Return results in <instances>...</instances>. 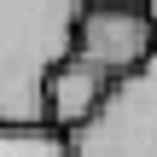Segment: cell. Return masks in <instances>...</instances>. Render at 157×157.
<instances>
[{
	"instance_id": "obj_1",
	"label": "cell",
	"mask_w": 157,
	"mask_h": 157,
	"mask_svg": "<svg viewBox=\"0 0 157 157\" xmlns=\"http://www.w3.org/2000/svg\"><path fill=\"white\" fill-rule=\"evenodd\" d=\"M87 0H0V122H47V76L76 52Z\"/></svg>"
},
{
	"instance_id": "obj_2",
	"label": "cell",
	"mask_w": 157,
	"mask_h": 157,
	"mask_svg": "<svg viewBox=\"0 0 157 157\" xmlns=\"http://www.w3.org/2000/svg\"><path fill=\"white\" fill-rule=\"evenodd\" d=\"M76 157H157V47L140 70L111 82L105 105L70 134Z\"/></svg>"
},
{
	"instance_id": "obj_3",
	"label": "cell",
	"mask_w": 157,
	"mask_h": 157,
	"mask_svg": "<svg viewBox=\"0 0 157 157\" xmlns=\"http://www.w3.org/2000/svg\"><path fill=\"white\" fill-rule=\"evenodd\" d=\"M157 47V17L151 6H87L76 23V52L87 64H99L111 82H122L128 70H140Z\"/></svg>"
},
{
	"instance_id": "obj_4",
	"label": "cell",
	"mask_w": 157,
	"mask_h": 157,
	"mask_svg": "<svg viewBox=\"0 0 157 157\" xmlns=\"http://www.w3.org/2000/svg\"><path fill=\"white\" fill-rule=\"evenodd\" d=\"M105 93H111V76H105L99 64H87L82 52H70V58L47 76V122L64 128V134H76V128L105 105Z\"/></svg>"
},
{
	"instance_id": "obj_5",
	"label": "cell",
	"mask_w": 157,
	"mask_h": 157,
	"mask_svg": "<svg viewBox=\"0 0 157 157\" xmlns=\"http://www.w3.org/2000/svg\"><path fill=\"white\" fill-rule=\"evenodd\" d=\"M0 157H76V146L52 122H0Z\"/></svg>"
},
{
	"instance_id": "obj_6",
	"label": "cell",
	"mask_w": 157,
	"mask_h": 157,
	"mask_svg": "<svg viewBox=\"0 0 157 157\" xmlns=\"http://www.w3.org/2000/svg\"><path fill=\"white\" fill-rule=\"evenodd\" d=\"M146 6H151V17H157V0H146Z\"/></svg>"
}]
</instances>
